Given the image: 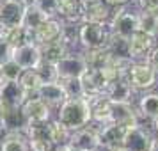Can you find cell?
Returning <instances> with one entry per match:
<instances>
[{"label":"cell","mask_w":158,"mask_h":151,"mask_svg":"<svg viewBox=\"0 0 158 151\" xmlns=\"http://www.w3.org/2000/svg\"><path fill=\"white\" fill-rule=\"evenodd\" d=\"M25 137L29 142V151H52L53 142L48 137L46 123H30L25 128Z\"/></svg>","instance_id":"7"},{"label":"cell","mask_w":158,"mask_h":151,"mask_svg":"<svg viewBox=\"0 0 158 151\" xmlns=\"http://www.w3.org/2000/svg\"><path fill=\"white\" fill-rule=\"evenodd\" d=\"M11 59L22 69H36L37 66L41 64V61H43V57H41V48L34 41H27V43L13 48Z\"/></svg>","instance_id":"5"},{"label":"cell","mask_w":158,"mask_h":151,"mask_svg":"<svg viewBox=\"0 0 158 151\" xmlns=\"http://www.w3.org/2000/svg\"><path fill=\"white\" fill-rule=\"evenodd\" d=\"M133 93L135 89L131 87L128 77H121V78L110 82L105 91V98L110 101H123V103H131L133 100Z\"/></svg>","instance_id":"17"},{"label":"cell","mask_w":158,"mask_h":151,"mask_svg":"<svg viewBox=\"0 0 158 151\" xmlns=\"http://www.w3.org/2000/svg\"><path fill=\"white\" fill-rule=\"evenodd\" d=\"M27 124H29V121L23 114L22 107L13 108V110H9L7 114H4L0 117V126L6 132H25Z\"/></svg>","instance_id":"19"},{"label":"cell","mask_w":158,"mask_h":151,"mask_svg":"<svg viewBox=\"0 0 158 151\" xmlns=\"http://www.w3.org/2000/svg\"><path fill=\"white\" fill-rule=\"evenodd\" d=\"M22 71H23L22 68L16 64L13 59H9L0 66V80H18Z\"/></svg>","instance_id":"30"},{"label":"cell","mask_w":158,"mask_h":151,"mask_svg":"<svg viewBox=\"0 0 158 151\" xmlns=\"http://www.w3.org/2000/svg\"><path fill=\"white\" fill-rule=\"evenodd\" d=\"M36 96H39V98H41L44 103H48L50 107H60V105L69 98L60 80L41 84L39 89L36 91Z\"/></svg>","instance_id":"11"},{"label":"cell","mask_w":158,"mask_h":151,"mask_svg":"<svg viewBox=\"0 0 158 151\" xmlns=\"http://www.w3.org/2000/svg\"><path fill=\"white\" fill-rule=\"evenodd\" d=\"M62 27H64L62 22H59L57 18H48L32 32V41L39 46L44 43H50V41H55L60 37Z\"/></svg>","instance_id":"16"},{"label":"cell","mask_w":158,"mask_h":151,"mask_svg":"<svg viewBox=\"0 0 158 151\" xmlns=\"http://www.w3.org/2000/svg\"><path fill=\"white\" fill-rule=\"evenodd\" d=\"M37 75L41 77V80L44 82H55L59 80V73H57V68L55 64H52V62H46V61H41V64L36 68Z\"/></svg>","instance_id":"31"},{"label":"cell","mask_w":158,"mask_h":151,"mask_svg":"<svg viewBox=\"0 0 158 151\" xmlns=\"http://www.w3.org/2000/svg\"><path fill=\"white\" fill-rule=\"evenodd\" d=\"M115 124H123V126H133L139 123V114L131 103H123V101H112L110 105V121Z\"/></svg>","instance_id":"13"},{"label":"cell","mask_w":158,"mask_h":151,"mask_svg":"<svg viewBox=\"0 0 158 151\" xmlns=\"http://www.w3.org/2000/svg\"><path fill=\"white\" fill-rule=\"evenodd\" d=\"M59 73V80H66V78H80L87 69V62L84 55H69L66 53L62 59H59L55 62Z\"/></svg>","instance_id":"8"},{"label":"cell","mask_w":158,"mask_h":151,"mask_svg":"<svg viewBox=\"0 0 158 151\" xmlns=\"http://www.w3.org/2000/svg\"><path fill=\"white\" fill-rule=\"evenodd\" d=\"M110 29L108 23H94V22H82L78 27V41L85 50L93 48H105L110 39Z\"/></svg>","instance_id":"2"},{"label":"cell","mask_w":158,"mask_h":151,"mask_svg":"<svg viewBox=\"0 0 158 151\" xmlns=\"http://www.w3.org/2000/svg\"><path fill=\"white\" fill-rule=\"evenodd\" d=\"M146 62L158 73V46H153L149 52H148V55H146Z\"/></svg>","instance_id":"36"},{"label":"cell","mask_w":158,"mask_h":151,"mask_svg":"<svg viewBox=\"0 0 158 151\" xmlns=\"http://www.w3.org/2000/svg\"><path fill=\"white\" fill-rule=\"evenodd\" d=\"M11 53H13V46H11L7 41H2V39H0V66L4 64L6 61L11 59Z\"/></svg>","instance_id":"35"},{"label":"cell","mask_w":158,"mask_h":151,"mask_svg":"<svg viewBox=\"0 0 158 151\" xmlns=\"http://www.w3.org/2000/svg\"><path fill=\"white\" fill-rule=\"evenodd\" d=\"M155 46V37L137 30L128 37V55L131 61H139L148 55V52Z\"/></svg>","instance_id":"15"},{"label":"cell","mask_w":158,"mask_h":151,"mask_svg":"<svg viewBox=\"0 0 158 151\" xmlns=\"http://www.w3.org/2000/svg\"><path fill=\"white\" fill-rule=\"evenodd\" d=\"M155 137L149 133V130L142 128L139 123L130 126L126 130V135L123 141V149L124 151H151Z\"/></svg>","instance_id":"6"},{"label":"cell","mask_w":158,"mask_h":151,"mask_svg":"<svg viewBox=\"0 0 158 151\" xmlns=\"http://www.w3.org/2000/svg\"><path fill=\"white\" fill-rule=\"evenodd\" d=\"M158 115V93H146L139 101V117L153 119Z\"/></svg>","instance_id":"23"},{"label":"cell","mask_w":158,"mask_h":151,"mask_svg":"<svg viewBox=\"0 0 158 151\" xmlns=\"http://www.w3.org/2000/svg\"><path fill=\"white\" fill-rule=\"evenodd\" d=\"M0 151H29V142L23 132H6L0 142Z\"/></svg>","instance_id":"22"},{"label":"cell","mask_w":158,"mask_h":151,"mask_svg":"<svg viewBox=\"0 0 158 151\" xmlns=\"http://www.w3.org/2000/svg\"><path fill=\"white\" fill-rule=\"evenodd\" d=\"M59 121L69 132L80 130L91 123V101L85 96L80 98H68L59 107Z\"/></svg>","instance_id":"1"},{"label":"cell","mask_w":158,"mask_h":151,"mask_svg":"<svg viewBox=\"0 0 158 151\" xmlns=\"http://www.w3.org/2000/svg\"><path fill=\"white\" fill-rule=\"evenodd\" d=\"M158 73L151 68L146 61L144 62H131L128 68V80L135 91H148L156 86Z\"/></svg>","instance_id":"4"},{"label":"cell","mask_w":158,"mask_h":151,"mask_svg":"<svg viewBox=\"0 0 158 151\" xmlns=\"http://www.w3.org/2000/svg\"><path fill=\"white\" fill-rule=\"evenodd\" d=\"M57 16H62L68 22H82L84 16V4L82 0H59Z\"/></svg>","instance_id":"20"},{"label":"cell","mask_w":158,"mask_h":151,"mask_svg":"<svg viewBox=\"0 0 158 151\" xmlns=\"http://www.w3.org/2000/svg\"><path fill=\"white\" fill-rule=\"evenodd\" d=\"M2 2H6V0H0V4H2Z\"/></svg>","instance_id":"40"},{"label":"cell","mask_w":158,"mask_h":151,"mask_svg":"<svg viewBox=\"0 0 158 151\" xmlns=\"http://www.w3.org/2000/svg\"><path fill=\"white\" fill-rule=\"evenodd\" d=\"M108 6H112V7H119V6H126L130 0H105Z\"/></svg>","instance_id":"37"},{"label":"cell","mask_w":158,"mask_h":151,"mask_svg":"<svg viewBox=\"0 0 158 151\" xmlns=\"http://www.w3.org/2000/svg\"><path fill=\"white\" fill-rule=\"evenodd\" d=\"M151 121H153V130L156 132V135H158V115H156V117H153Z\"/></svg>","instance_id":"39"},{"label":"cell","mask_w":158,"mask_h":151,"mask_svg":"<svg viewBox=\"0 0 158 151\" xmlns=\"http://www.w3.org/2000/svg\"><path fill=\"white\" fill-rule=\"evenodd\" d=\"M0 130H2V126H0Z\"/></svg>","instance_id":"41"},{"label":"cell","mask_w":158,"mask_h":151,"mask_svg":"<svg viewBox=\"0 0 158 151\" xmlns=\"http://www.w3.org/2000/svg\"><path fill=\"white\" fill-rule=\"evenodd\" d=\"M46 18H55L59 11V0H34L32 2Z\"/></svg>","instance_id":"32"},{"label":"cell","mask_w":158,"mask_h":151,"mask_svg":"<svg viewBox=\"0 0 158 151\" xmlns=\"http://www.w3.org/2000/svg\"><path fill=\"white\" fill-rule=\"evenodd\" d=\"M44 20H48L46 16L39 11V9L34 6V4H29L27 7H25V15H23V22L22 25L25 27L27 30H30V32H34V30L41 25V23L44 22Z\"/></svg>","instance_id":"26"},{"label":"cell","mask_w":158,"mask_h":151,"mask_svg":"<svg viewBox=\"0 0 158 151\" xmlns=\"http://www.w3.org/2000/svg\"><path fill=\"white\" fill-rule=\"evenodd\" d=\"M137 4L142 13L158 16V0H137Z\"/></svg>","instance_id":"34"},{"label":"cell","mask_w":158,"mask_h":151,"mask_svg":"<svg viewBox=\"0 0 158 151\" xmlns=\"http://www.w3.org/2000/svg\"><path fill=\"white\" fill-rule=\"evenodd\" d=\"M107 50L114 59H130L128 55V37L110 34V39L107 43ZM131 61V59H130Z\"/></svg>","instance_id":"24"},{"label":"cell","mask_w":158,"mask_h":151,"mask_svg":"<svg viewBox=\"0 0 158 151\" xmlns=\"http://www.w3.org/2000/svg\"><path fill=\"white\" fill-rule=\"evenodd\" d=\"M108 29L112 34L130 37L139 30V15L126 9L124 6H119V9L112 13L110 20H108Z\"/></svg>","instance_id":"3"},{"label":"cell","mask_w":158,"mask_h":151,"mask_svg":"<svg viewBox=\"0 0 158 151\" xmlns=\"http://www.w3.org/2000/svg\"><path fill=\"white\" fill-rule=\"evenodd\" d=\"M87 62V68H101V66H105L112 59L110 55V52L107 50V46L105 48H93V50H87L85 55H84Z\"/></svg>","instance_id":"27"},{"label":"cell","mask_w":158,"mask_h":151,"mask_svg":"<svg viewBox=\"0 0 158 151\" xmlns=\"http://www.w3.org/2000/svg\"><path fill=\"white\" fill-rule=\"evenodd\" d=\"M151 151H158V135L153 139V144H151Z\"/></svg>","instance_id":"38"},{"label":"cell","mask_w":158,"mask_h":151,"mask_svg":"<svg viewBox=\"0 0 158 151\" xmlns=\"http://www.w3.org/2000/svg\"><path fill=\"white\" fill-rule=\"evenodd\" d=\"M68 144H69L75 151H98L100 146H101L98 132L93 130V128H87V126L71 132Z\"/></svg>","instance_id":"9"},{"label":"cell","mask_w":158,"mask_h":151,"mask_svg":"<svg viewBox=\"0 0 158 151\" xmlns=\"http://www.w3.org/2000/svg\"><path fill=\"white\" fill-rule=\"evenodd\" d=\"M62 86H64L66 93L69 98H80L84 96V87H82V82L80 78H66V80H60Z\"/></svg>","instance_id":"33"},{"label":"cell","mask_w":158,"mask_h":151,"mask_svg":"<svg viewBox=\"0 0 158 151\" xmlns=\"http://www.w3.org/2000/svg\"><path fill=\"white\" fill-rule=\"evenodd\" d=\"M139 30L144 34L156 37L158 36V16L148 15V13H140L139 15Z\"/></svg>","instance_id":"29"},{"label":"cell","mask_w":158,"mask_h":151,"mask_svg":"<svg viewBox=\"0 0 158 151\" xmlns=\"http://www.w3.org/2000/svg\"><path fill=\"white\" fill-rule=\"evenodd\" d=\"M22 0H6L0 4V27H20L25 15Z\"/></svg>","instance_id":"10"},{"label":"cell","mask_w":158,"mask_h":151,"mask_svg":"<svg viewBox=\"0 0 158 151\" xmlns=\"http://www.w3.org/2000/svg\"><path fill=\"white\" fill-rule=\"evenodd\" d=\"M39 48H41V57H43V61L52 62V64H55L59 59H62L66 53H68V46L64 44V41H62L60 37L55 39V41L41 44Z\"/></svg>","instance_id":"21"},{"label":"cell","mask_w":158,"mask_h":151,"mask_svg":"<svg viewBox=\"0 0 158 151\" xmlns=\"http://www.w3.org/2000/svg\"><path fill=\"white\" fill-rule=\"evenodd\" d=\"M112 16V6H108L105 0L93 2L84 6V16L82 22H94V23H108Z\"/></svg>","instance_id":"18"},{"label":"cell","mask_w":158,"mask_h":151,"mask_svg":"<svg viewBox=\"0 0 158 151\" xmlns=\"http://www.w3.org/2000/svg\"><path fill=\"white\" fill-rule=\"evenodd\" d=\"M126 126L115 124V123H105L101 124V130L98 132L101 148H123V141L126 135Z\"/></svg>","instance_id":"14"},{"label":"cell","mask_w":158,"mask_h":151,"mask_svg":"<svg viewBox=\"0 0 158 151\" xmlns=\"http://www.w3.org/2000/svg\"><path fill=\"white\" fill-rule=\"evenodd\" d=\"M18 82H20V86L27 91V93H34L36 94V91L39 89V86L43 84V80H41V77L37 75L36 69H23L22 75H20V78H18Z\"/></svg>","instance_id":"28"},{"label":"cell","mask_w":158,"mask_h":151,"mask_svg":"<svg viewBox=\"0 0 158 151\" xmlns=\"http://www.w3.org/2000/svg\"><path fill=\"white\" fill-rule=\"evenodd\" d=\"M46 130H48V137H50V141L53 142V146L66 144L68 141H69V135H71V132L66 128L59 119L46 123Z\"/></svg>","instance_id":"25"},{"label":"cell","mask_w":158,"mask_h":151,"mask_svg":"<svg viewBox=\"0 0 158 151\" xmlns=\"http://www.w3.org/2000/svg\"><path fill=\"white\" fill-rule=\"evenodd\" d=\"M50 105L44 103L39 96L36 98H27V100L22 103V110L27 121L30 123H48L50 121Z\"/></svg>","instance_id":"12"}]
</instances>
